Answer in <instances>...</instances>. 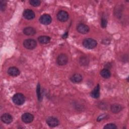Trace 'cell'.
I'll list each match as a JSON object with an SVG mask.
<instances>
[{
	"label": "cell",
	"mask_w": 129,
	"mask_h": 129,
	"mask_svg": "<svg viewBox=\"0 0 129 129\" xmlns=\"http://www.w3.org/2000/svg\"><path fill=\"white\" fill-rule=\"evenodd\" d=\"M36 94H37V96L38 97V99L39 101L41 100L42 99V96H41V91H40V84L38 83L37 87H36Z\"/></svg>",
	"instance_id": "ffe728a7"
},
{
	"label": "cell",
	"mask_w": 129,
	"mask_h": 129,
	"mask_svg": "<svg viewBox=\"0 0 129 129\" xmlns=\"http://www.w3.org/2000/svg\"><path fill=\"white\" fill-rule=\"evenodd\" d=\"M21 118L24 122L26 123H29L33 120L34 116L32 114L27 112L22 114Z\"/></svg>",
	"instance_id": "52a82bcc"
},
{
	"label": "cell",
	"mask_w": 129,
	"mask_h": 129,
	"mask_svg": "<svg viewBox=\"0 0 129 129\" xmlns=\"http://www.w3.org/2000/svg\"><path fill=\"white\" fill-rule=\"evenodd\" d=\"M12 100L15 104L22 105L25 101V97L21 93H16L13 96Z\"/></svg>",
	"instance_id": "6da1fadb"
},
{
	"label": "cell",
	"mask_w": 129,
	"mask_h": 129,
	"mask_svg": "<svg viewBox=\"0 0 129 129\" xmlns=\"http://www.w3.org/2000/svg\"><path fill=\"white\" fill-rule=\"evenodd\" d=\"M38 41L42 44H46L50 42V38L47 36H40L38 38Z\"/></svg>",
	"instance_id": "e0dca14e"
},
{
	"label": "cell",
	"mask_w": 129,
	"mask_h": 129,
	"mask_svg": "<svg viewBox=\"0 0 129 129\" xmlns=\"http://www.w3.org/2000/svg\"><path fill=\"white\" fill-rule=\"evenodd\" d=\"M23 33L24 34L28 36L33 35L36 33V30L33 27H27L23 29Z\"/></svg>",
	"instance_id": "5bb4252c"
},
{
	"label": "cell",
	"mask_w": 129,
	"mask_h": 129,
	"mask_svg": "<svg viewBox=\"0 0 129 129\" xmlns=\"http://www.w3.org/2000/svg\"><path fill=\"white\" fill-rule=\"evenodd\" d=\"M100 75L103 78L108 79L110 77L111 73L108 69H104L101 71Z\"/></svg>",
	"instance_id": "ac0fdd59"
},
{
	"label": "cell",
	"mask_w": 129,
	"mask_h": 129,
	"mask_svg": "<svg viewBox=\"0 0 129 129\" xmlns=\"http://www.w3.org/2000/svg\"><path fill=\"white\" fill-rule=\"evenodd\" d=\"M8 73L11 76L16 77L20 74V72L17 68L15 67H11L8 69Z\"/></svg>",
	"instance_id": "8fae6325"
},
{
	"label": "cell",
	"mask_w": 129,
	"mask_h": 129,
	"mask_svg": "<svg viewBox=\"0 0 129 129\" xmlns=\"http://www.w3.org/2000/svg\"><path fill=\"white\" fill-rule=\"evenodd\" d=\"M105 116L106 115H101L100 116H99L98 118H97V121H100V120H101L102 119H104L105 118Z\"/></svg>",
	"instance_id": "cb8c5ba5"
},
{
	"label": "cell",
	"mask_w": 129,
	"mask_h": 129,
	"mask_svg": "<svg viewBox=\"0 0 129 129\" xmlns=\"http://www.w3.org/2000/svg\"><path fill=\"white\" fill-rule=\"evenodd\" d=\"M68 61V58L66 54L61 53L58 55L56 58L57 63L59 66L66 65Z\"/></svg>",
	"instance_id": "277c9868"
},
{
	"label": "cell",
	"mask_w": 129,
	"mask_h": 129,
	"mask_svg": "<svg viewBox=\"0 0 129 129\" xmlns=\"http://www.w3.org/2000/svg\"><path fill=\"white\" fill-rule=\"evenodd\" d=\"M104 128L105 129H116L117 128V126H116V125L114 123H108L107 124H106L104 126Z\"/></svg>",
	"instance_id": "7402d4cb"
},
{
	"label": "cell",
	"mask_w": 129,
	"mask_h": 129,
	"mask_svg": "<svg viewBox=\"0 0 129 129\" xmlns=\"http://www.w3.org/2000/svg\"><path fill=\"white\" fill-rule=\"evenodd\" d=\"M107 24V20L105 16H102V18H101V27L102 28H105L106 27Z\"/></svg>",
	"instance_id": "d6986e66"
},
{
	"label": "cell",
	"mask_w": 129,
	"mask_h": 129,
	"mask_svg": "<svg viewBox=\"0 0 129 129\" xmlns=\"http://www.w3.org/2000/svg\"><path fill=\"white\" fill-rule=\"evenodd\" d=\"M52 19L51 16L48 14H43L39 18V22L42 24L47 25L51 23Z\"/></svg>",
	"instance_id": "8992f818"
},
{
	"label": "cell",
	"mask_w": 129,
	"mask_h": 129,
	"mask_svg": "<svg viewBox=\"0 0 129 129\" xmlns=\"http://www.w3.org/2000/svg\"><path fill=\"white\" fill-rule=\"evenodd\" d=\"M77 30L79 33L84 34L87 33L89 31L90 28L89 26L85 24H80L77 26Z\"/></svg>",
	"instance_id": "9c48e42d"
},
{
	"label": "cell",
	"mask_w": 129,
	"mask_h": 129,
	"mask_svg": "<svg viewBox=\"0 0 129 129\" xmlns=\"http://www.w3.org/2000/svg\"><path fill=\"white\" fill-rule=\"evenodd\" d=\"M1 4V11H4L6 9L7 6V2L4 0H1L0 1Z\"/></svg>",
	"instance_id": "603a6c76"
},
{
	"label": "cell",
	"mask_w": 129,
	"mask_h": 129,
	"mask_svg": "<svg viewBox=\"0 0 129 129\" xmlns=\"http://www.w3.org/2000/svg\"><path fill=\"white\" fill-rule=\"evenodd\" d=\"M91 96L94 98H98L100 96V86L98 84L91 92Z\"/></svg>",
	"instance_id": "4fadbf2b"
},
{
	"label": "cell",
	"mask_w": 129,
	"mask_h": 129,
	"mask_svg": "<svg viewBox=\"0 0 129 129\" xmlns=\"http://www.w3.org/2000/svg\"><path fill=\"white\" fill-rule=\"evenodd\" d=\"M122 106L118 104H113L110 106V110L114 113L119 112L122 110Z\"/></svg>",
	"instance_id": "2e32d148"
},
{
	"label": "cell",
	"mask_w": 129,
	"mask_h": 129,
	"mask_svg": "<svg viewBox=\"0 0 129 129\" xmlns=\"http://www.w3.org/2000/svg\"><path fill=\"white\" fill-rule=\"evenodd\" d=\"M56 17L58 20L62 22H64L68 20L69 16L66 11L61 10L57 13Z\"/></svg>",
	"instance_id": "5b68a950"
},
{
	"label": "cell",
	"mask_w": 129,
	"mask_h": 129,
	"mask_svg": "<svg viewBox=\"0 0 129 129\" xmlns=\"http://www.w3.org/2000/svg\"><path fill=\"white\" fill-rule=\"evenodd\" d=\"M82 76L80 74H75L71 78V80L72 82L75 83H80L82 81Z\"/></svg>",
	"instance_id": "9a60e30c"
},
{
	"label": "cell",
	"mask_w": 129,
	"mask_h": 129,
	"mask_svg": "<svg viewBox=\"0 0 129 129\" xmlns=\"http://www.w3.org/2000/svg\"><path fill=\"white\" fill-rule=\"evenodd\" d=\"M68 36V32H66L63 35H62V38H66Z\"/></svg>",
	"instance_id": "d4e9b609"
},
{
	"label": "cell",
	"mask_w": 129,
	"mask_h": 129,
	"mask_svg": "<svg viewBox=\"0 0 129 129\" xmlns=\"http://www.w3.org/2000/svg\"><path fill=\"white\" fill-rule=\"evenodd\" d=\"M23 15L24 17L27 20L33 19L35 16L34 12L30 9H26L24 10Z\"/></svg>",
	"instance_id": "30bf717a"
},
{
	"label": "cell",
	"mask_w": 129,
	"mask_h": 129,
	"mask_svg": "<svg viewBox=\"0 0 129 129\" xmlns=\"http://www.w3.org/2000/svg\"><path fill=\"white\" fill-rule=\"evenodd\" d=\"M2 121L6 124H9L13 121V117L9 113H4L1 116Z\"/></svg>",
	"instance_id": "7c38bea8"
},
{
	"label": "cell",
	"mask_w": 129,
	"mask_h": 129,
	"mask_svg": "<svg viewBox=\"0 0 129 129\" xmlns=\"http://www.w3.org/2000/svg\"><path fill=\"white\" fill-rule=\"evenodd\" d=\"M23 46L27 49L32 50L36 47L37 42L33 39H27L24 41Z\"/></svg>",
	"instance_id": "3957f363"
},
{
	"label": "cell",
	"mask_w": 129,
	"mask_h": 129,
	"mask_svg": "<svg viewBox=\"0 0 129 129\" xmlns=\"http://www.w3.org/2000/svg\"><path fill=\"white\" fill-rule=\"evenodd\" d=\"M46 123L49 126L53 127L58 125L59 121L56 117L50 116L46 119Z\"/></svg>",
	"instance_id": "ba28073f"
},
{
	"label": "cell",
	"mask_w": 129,
	"mask_h": 129,
	"mask_svg": "<svg viewBox=\"0 0 129 129\" xmlns=\"http://www.w3.org/2000/svg\"><path fill=\"white\" fill-rule=\"evenodd\" d=\"M83 45L85 48L91 49L95 48L97 46V42L92 38H86L83 40Z\"/></svg>",
	"instance_id": "7a4b0ae2"
},
{
	"label": "cell",
	"mask_w": 129,
	"mask_h": 129,
	"mask_svg": "<svg viewBox=\"0 0 129 129\" xmlns=\"http://www.w3.org/2000/svg\"><path fill=\"white\" fill-rule=\"evenodd\" d=\"M29 3L31 6L34 7H38L41 4V2L39 0H30Z\"/></svg>",
	"instance_id": "44dd1931"
}]
</instances>
